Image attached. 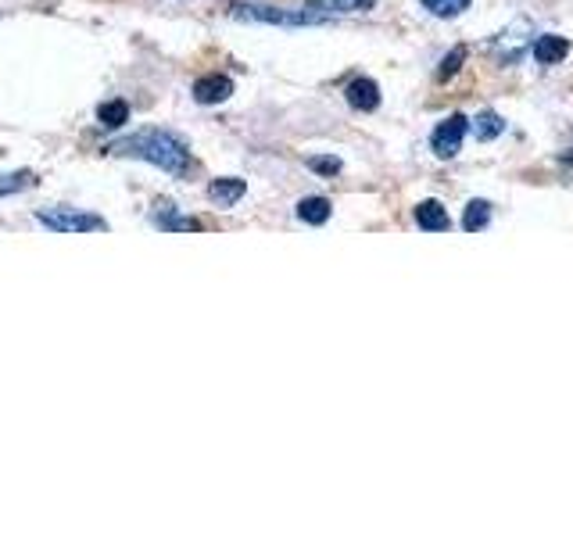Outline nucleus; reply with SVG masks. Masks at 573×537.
<instances>
[{"mask_svg":"<svg viewBox=\"0 0 573 537\" xmlns=\"http://www.w3.org/2000/svg\"><path fill=\"white\" fill-rule=\"evenodd\" d=\"M115 154H126V158H144V162L158 165V169L180 176L190 169V151L180 137H172L165 129H144V133H133V137L112 144Z\"/></svg>","mask_w":573,"mask_h":537,"instance_id":"f257e3e1","label":"nucleus"},{"mask_svg":"<svg viewBox=\"0 0 573 537\" xmlns=\"http://www.w3.org/2000/svg\"><path fill=\"white\" fill-rule=\"evenodd\" d=\"M233 18L244 22H273V26H319L326 22L323 11H280L266 4H233Z\"/></svg>","mask_w":573,"mask_h":537,"instance_id":"f03ea898","label":"nucleus"},{"mask_svg":"<svg viewBox=\"0 0 573 537\" xmlns=\"http://www.w3.org/2000/svg\"><path fill=\"white\" fill-rule=\"evenodd\" d=\"M36 219L47 226V230H58V233H90V230H104V219L101 215H90V212H76V208H40Z\"/></svg>","mask_w":573,"mask_h":537,"instance_id":"7ed1b4c3","label":"nucleus"},{"mask_svg":"<svg viewBox=\"0 0 573 537\" xmlns=\"http://www.w3.org/2000/svg\"><path fill=\"white\" fill-rule=\"evenodd\" d=\"M466 115H452V119H445V122H437V129H434V137H430V147H434V154L437 158H455L459 154V144H462V137H466Z\"/></svg>","mask_w":573,"mask_h":537,"instance_id":"20e7f679","label":"nucleus"},{"mask_svg":"<svg viewBox=\"0 0 573 537\" xmlns=\"http://www.w3.org/2000/svg\"><path fill=\"white\" fill-rule=\"evenodd\" d=\"M233 94V79L230 76H205L194 83V97L201 104H219Z\"/></svg>","mask_w":573,"mask_h":537,"instance_id":"39448f33","label":"nucleus"},{"mask_svg":"<svg viewBox=\"0 0 573 537\" xmlns=\"http://www.w3.org/2000/svg\"><path fill=\"white\" fill-rule=\"evenodd\" d=\"M348 104H351V108H359V111H373L380 104V86L373 83V79H366V76L351 79V83H348Z\"/></svg>","mask_w":573,"mask_h":537,"instance_id":"423d86ee","label":"nucleus"},{"mask_svg":"<svg viewBox=\"0 0 573 537\" xmlns=\"http://www.w3.org/2000/svg\"><path fill=\"white\" fill-rule=\"evenodd\" d=\"M566 54H570L566 36H538V43H534V61L538 65H559Z\"/></svg>","mask_w":573,"mask_h":537,"instance_id":"0eeeda50","label":"nucleus"},{"mask_svg":"<svg viewBox=\"0 0 573 537\" xmlns=\"http://www.w3.org/2000/svg\"><path fill=\"white\" fill-rule=\"evenodd\" d=\"M416 222H420V230L427 233H445L448 230V212L441 201H423L420 208H416Z\"/></svg>","mask_w":573,"mask_h":537,"instance_id":"6e6552de","label":"nucleus"},{"mask_svg":"<svg viewBox=\"0 0 573 537\" xmlns=\"http://www.w3.org/2000/svg\"><path fill=\"white\" fill-rule=\"evenodd\" d=\"M244 190H248V183L244 179H212V187H208V197H212L215 205H237L240 197H244Z\"/></svg>","mask_w":573,"mask_h":537,"instance_id":"1a4fd4ad","label":"nucleus"},{"mask_svg":"<svg viewBox=\"0 0 573 537\" xmlns=\"http://www.w3.org/2000/svg\"><path fill=\"white\" fill-rule=\"evenodd\" d=\"M488 219H491V205L477 197V201H470V205H466V212H462V230L480 233L484 226H488Z\"/></svg>","mask_w":573,"mask_h":537,"instance_id":"9d476101","label":"nucleus"},{"mask_svg":"<svg viewBox=\"0 0 573 537\" xmlns=\"http://www.w3.org/2000/svg\"><path fill=\"white\" fill-rule=\"evenodd\" d=\"M126 119H129V104L126 101H104L101 108H97V122H101L104 129L126 126Z\"/></svg>","mask_w":573,"mask_h":537,"instance_id":"9b49d317","label":"nucleus"},{"mask_svg":"<svg viewBox=\"0 0 573 537\" xmlns=\"http://www.w3.org/2000/svg\"><path fill=\"white\" fill-rule=\"evenodd\" d=\"M298 215L305 222H312V226H323V222L330 219V201H326V197H305L298 205Z\"/></svg>","mask_w":573,"mask_h":537,"instance_id":"f8f14e48","label":"nucleus"},{"mask_svg":"<svg viewBox=\"0 0 573 537\" xmlns=\"http://www.w3.org/2000/svg\"><path fill=\"white\" fill-rule=\"evenodd\" d=\"M377 0H308V8H330V11H369Z\"/></svg>","mask_w":573,"mask_h":537,"instance_id":"ddd939ff","label":"nucleus"},{"mask_svg":"<svg viewBox=\"0 0 573 537\" xmlns=\"http://www.w3.org/2000/svg\"><path fill=\"white\" fill-rule=\"evenodd\" d=\"M505 129V122L498 119L495 111H484V115H477V122H473V133H477V140H491L498 137Z\"/></svg>","mask_w":573,"mask_h":537,"instance_id":"4468645a","label":"nucleus"},{"mask_svg":"<svg viewBox=\"0 0 573 537\" xmlns=\"http://www.w3.org/2000/svg\"><path fill=\"white\" fill-rule=\"evenodd\" d=\"M33 183H36L33 172H8V176H0V197L18 194V190L33 187Z\"/></svg>","mask_w":573,"mask_h":537,"instance_id":"2eb2a0df","label":"nucleus"},{"mask_svg":"<svg viewBox=\"0 0 573 537\" xmlns=\"http://www.w3.org/2000/svg\"><path fill=\"white\" fill-rule=\"evenodd\" d=\"M423 8L437 18H452V15H459V11L470 8V0H423Z\"/></svg>","mask_w":573,"mask_h":537,"instance_id":"dca6fc26","label":"nucleus"},{"mask_svg":"<svg viewBox=\"0 0 573 537\" xmlns=\"http://www.w3.org/2000/svg\"><path fill=\"white\" fill-rule=\"evenodd\" d=\"M158 226L162 230H201V222L197 219H183V215H158Z\"/></svg>","mask_w":573,"mask_h":537,"instance_id":"f3484780","label":"nucleus"},{"mask_svg":"<svg viewBox=\"0 0 573 537\" xmlns=\"http://www.w3.org/2000/svg\"><path fill=\"white\" fill-rule=\"evenodd\" d=\"M308 169L323 172V176H337L341 172V158H308Z\"/></svg>","mask_w":573,"mask_h":537,"instance_id":"a211bd4d","label":"nucleus"},{"mask_svg":"<svg viewBox=\"0 0 573 537\" xmlns=\"http://www.w3.org/2000/svg\"><path fill=\"white\" fill-rule=\"evenodd\" d=\"M462 58H466V47H455V51L445 58V65H441V79L455 76V72H459V65H462Z\"/></svg>","mask_w":573,"mask_h":537,"instance_id":"6ab92c4d","label":"nucleus"}]
</instances>
